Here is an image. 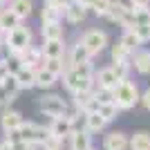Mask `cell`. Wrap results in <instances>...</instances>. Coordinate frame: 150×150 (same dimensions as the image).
Masks as SVG:
<instances>
[{
	"label": "cell",
	"mask_w": 150,
	"mask_h": 150,
	"mask_svg": "<svg viewBox=\"0 0 150 150\" xmlns=\"http://www.w3.org/2000/svg\"><path fill=\"white\" fill-rule=\"evenodd\" d=\"M20 123H23V117H20V112H16V110H7V112L2 114V119H0V125H2V130H5L7 134H13V132L20 128Z\"/></svg>",
	"instance_id": "cell-12"
},
{
	"label": "cell",
	"mask_w": 150,
	"mask_h": 150,
	"mask_svg": "<svg viewBox=\"0 0 150 150\" xmlns=\"http://www.w3.org/2000/svg\"><path fill=\"white\" fill-rule=\"evenodd\" d=\"M74 119H76V117H72V114L54 117V119H52V125H50V134H52V137H56V139L69 134V132L74 130Z\"/></svg>",
	"instance_id": "cell-6"
},
{
	"label": "cell",
	"mask_w": 150,
	"mask_h": 150,
	"mask_svg": "<svg viewBox=\"0 0 150 150\" xmlns=\"http://www.w3.org/2000/svg\"><path fill=\"white\" fill-rule=\"evenodd\" d=\"M63 79H65V88L69 92H79V90H92V79H83L69 67L63 72Z\"/></svg>",
	"instance_id": "cell-7"
},
{
	"label": "cell",
	"mask_w": 150,
	"mask_h": 150,
	"mask_svg": "<svg viewBox=\"0 0 150 150\" xmlns=\"http://www.w3.org/2000/svg\"><path fill=\"white\" fill-rule=\"evenodd\" d=\"M5 34H7V47H9L11 54H18L27 45H31V31L23 25H16L13 29L5 31Z\"/></svg>",
	"instance_id": "cell-3"
},
{
	"label": "cell",
	"mask_w": 150,
	"mask_h": 150,
	"mask_svg": "<svg viewBox=\"0 0 150 150\" xmlns=\"http://www.w3.org/2000/svg\"><path fill=\"white\" fill-rule=\"evenodd\" d=\"M34 67H27V65H20L13 76H16V83H18V90H31L34 88Z\"/></svg>",
	"instance_id": "cell-11"
},
{
	"label": "cell",
	"mask_w": 150,
	"mask_h": 150,
	"mask_svg": "<svg viewBox=\"0 0 150 150\" xmlns=\"http://www.w3.org/2000/svg\"><path fill=\"white\" fill-rule=\"evenodd\" d=\"M7 74H9V69H7V63H5V61H0V81H2Z\"/></svg>",
	"instance_id": "cell-41"
},
{
	"label": "cell",
	"mask_w": 150,
	"mask_h": 150,
	"mask_svg": "<svg viewBox=\"0 0 150 150\" xmlns=\"http://www.w3.org/2000/svg\"><path fill=\"white\" fill-rule=\"evenodd\" d=\"M0 150H13V144H11V139L7 137L5 141H0Z\"/></svg>",
	"instance_id": "cell-40"
},
{
	"label": "cell",
	"mask_w": 150,
	"mask_h": 150,
	"mask_svg": "<svg viewBox=\"0 0 150 150\" xmlns=\"http://www.w3.org/2000/svg\"><path fill=\"white\" fill-rule=\"evenodd\" d=\"M96 112H99L105 121H112V119H117L119 108L114 105V101H108V103H99V110H96Z\"/></svg>",
	"instance_id": "cell-29"
},
{
	"label": "cell",
	"mask_w": 150,
	"mask_h": 150,
	"mask_svg": "<svg viewBox=\"0 0 150 150\" xmlns=\"http://www.w3.org/2000/svg\"><path fill=\"white\" fill-rule=\"evenodd\" d=\"M9 9L18 16V20H23V18H27V16H31L34 2H31V0H11V2H9Z\"/></svg>",
	"instance_id": "cell-17"
},
{
	"label": "cell",
	"mask_w": 150,
	"mask_h": 150,
	"mask_svg": "<svg viewBox=\"0 0 150 150\" xmlns=\"http://www.w3.org/2000/svg\"><path fill=\"white\" fill-rule=\"evenodd\" d=\"M58 76H54L52 72H47V69L40 65V67L34 72V88H40V90H50L54 88V83H56Z\"/></svg>",
	"instance_id": "cell-13"
},
{
	"label": "cell",
	"mask_w": 150,
	"mask_h": 150,
	"mask_svg": "<svg viewBox=\"0 0 150 150\" xmlns=\"http://www.w3.org/2000/svg\"><path fill=\"white\" fill-rule=\"evenodd\" d=\"M16 25H20L18 16H16L11 9H0V27H2V31L13 29Z\"/></svg>",
	"instance_id": "cell-23"
},
{
	"label": "cell",
	"mask_w": 150,
	"mask_h": 150,
	"mask_svg": "<svg viewBox=\"0 0 150 150\" xmlns=\"http://www.w3.org/2000/svg\"><path fill=\"white\" fill-rule=\"evenodd\" d=\"M139 101L144 103V108H146V110H148V112H150V88L146 90L144 94H139Z\"/></svg>",
	"instance_id": "cell-37"
},
{
	"label": "cell",
	"mask_w": 150,
	"mask_h": 150,
	"mask_svg": "<svg viewBox=\"0 0 150 150\" xmlns=\"http://www.w3.org/2000/svg\"><path fill=\"white\" fill-rule=\"evenodd\" d=\"M130 7H150V0H130Z\"/></svg>",
	"instance_id": "cell-39"
},
{
	"label": "cell",
	"mask_w": 150,
	"mask_h": 150,
	"mask_svg": "<svg viewBox=\"0 0 150 150\" xmlns=\"http://www.w3.org/2000/svg\"><path fill=\"white\" fill-rule=\"evenodd\" d=\"M0 85L5 88V92H7V96H9V101H13V99H16V94L20 92V90H18V83H16V76H13V74H7L5 79L0 81Z\"/></svg>",
	"instance_id": "cell-26"
},
{
	"label": "cell",
	"mask_w": 150,
	"mask_h": 150,
	"mask_svg": "<svg viewBox=\"0 0 150 150\" xmlns=\"http://www.w3.org/2000/svg\"><path fill=\"white\" fill-rule=\"evenodd\" d=\"M103 148L105 150H128V137L123 132H110L103 139Z\"/></svg>",
	"instance_id": "cell-14"
},
{
	"label": "cell",
	"mask_w": 150,
	"mask_h": 150,
	"mask_svg": "<svg viewBox=\"0 0 150 150\" xmlns=\"http://www.w3.org/2000/svg\"><path fill=\"white\" fill-rule=\"evenodd\" d=\"M81 43L85 45V50L94 56V54H101V52L105 50V45H108V34H105L103 29H88L85 34H83Z\"/></svg>",
	"instance_id": "cell-4"
},
{
	"label": "cell",
	"mask_w": 150,
	"mask_h": 150,
	"mask_svg": "<svg viewBox=\"0 0 150 150\" xmlns=\"http://www.w3.org/2000/svg\"><path fill=\"white\" fill-rule=\"evenodd\" d=\"M112 101L119 110H130L139 103V90L128 79H123L112 88Z\"/></svg>",
	"instance_id": "cell-1"
},
{
	"label": "cell",
	"mask_w": 150,
	"mask_h": 150,
	"mask_svg": "<svg viewBox=\"0 0 150 150\" xmlns=\"http://www.w3.org/2000/svg\"><path fill=\"white\" fill-rule=\"evenodd\" d=\"M128 56H130V52L125 50L121 43H114L112 45V61L119 63V61H128Z\"/></svg>",
	"instance_id": "cell-34"
},
{
	"label": "cell",
	"mask_w": 150,
	"mask_h": 150,
	"mask_svg": "<svg viewBox=\"0 0 150 150\" xmlns=\"http://www.w3.org/2000/svg\"><path fill=\"white\" fill-rule=\"evenodd\" d=\"M45 58H65V43L63 38H54V40H45V45L40 47Z\"/></svg>",
	"instance_id": "cell-10"
},
{
	"label": "cell",
	"mask_w": 150,
	"mask_h": 150,
	"mask_svg": "<svg viewBox=\"0 0 150 150\" xmlns=\"http://www.w3.org/2000/svg\"><path fill=\"white\" fill-rule=\"evenodd\" d=\"M18 58H20V63H23V65H27V67H34V69H36L38 65L45 61V56H43V52H40V47H34V45H27L23 52H18Z\"/></svg>",
	"instance_id": "cell-9"
},
{
	"label": "cell",
	"mask_w": 150,
	"mask_h": 150,
	"mask_svg": "<svg viewBox=\"0 0 150 150\" xmlns=\"http://www.w3.org/2000/svg\"><path fill=\"white\" fill-rule=\"evenodd\" d=\"M76 2H81V5L88 7V9H90V5H92V0H76Z\"/></svg>",
	"instance_id": "cell-43"
},
{
	"label": "cell",
	"mask_w": 150,
	"mask_h": 150,
	"mask_svg": "<svg viewBox=\"0 0 150 150\" xmlns=\"http://www.w3.org/2000/svg\"><path fill=\"white\" fill-rule=\"evenodd\" d=\"M96 83H99V88H101V90H112L114 85L119 83V79H117V74L112 72V67H103V69H99Z\"/></svg>",
	"instance_id": "cell-16"
},
{
	"label": "cell",
	"mask_w": 150,
	"mask_h": 150,
	"mask_svg": "<svg viewBox=\"0 0 150 150\" xmlns=\"http://www.w3.org/2000/svg\"><path fill=\"white\" fill-rule=\"evenodd\" d=\"M90 58H92V54H90V52L85 50V45L79 40V43L74 45V50H72V56H69V67H72V65H76V63L90 61Z\"/></svg>",
	"instance_id": "cell-24"
},
{
	"label": "cell",
	"mask_w": 150,
	"mask_h": 150,
	"mask_svg": "<svg viewBox=\"0 0 150 150\" xmlns=\"http://www.w3.org/2000/svg\"><path fill=\"white\" fill-rule=\"evenodd\" d=\"M40 110H43L47 117H61V114H67V103L63 96L58 94H43L40 96Z\"/></svg>",
	"instance_id": "cell-5"
},
{
	"label": "cell",
	"mask_w": 150,
	"mask_h": 150,
	"mask_svg": "<svg viewBox=\"0 0 150 150\" xmlns=\"http://www.w3.org/2000/svg\"><path fill=\"white\" fill-rule=\"evenodd\" d=\"M92 148V137L88 130H72V150H88Z\"/></svg>",
	"instance_id": "cell-15"
},
{
	"label": "cell",
	"mask_w": 150,
	"mask_h": 150,
	"mask_svg": "<svg viewBox=\"0 0 150 150\" xmlns=\"http://www.w3.org/2000/svg\"><path fill=\"white\" fill-rule=\"evenodd\" d=\"M134 69L139 74H150V52H134Z\"/></svg>",
	"instance_id": "cell-22"
},
{
	"label": "cell",
	"mask_w": 150,
	"mask_h": 150,
	"mask_svg": "<svg viewBox=\"0 0 150 150\" xmlns=\"http://www.w3.org/2000/svg\"><path fill=\"white\" fill-rule=\"evenodd\" d=\"M0 34H5V31H2V27H0Z\"/></svg>",
	"instance_id": "cell-45"
},
{
	"label": "cell",
	"mask_w": 150,
	"mask_h": 150,
	"mask_svg": "<svg viewBox=\"0 0 150 150\" xmlns=\"http://www.w3.org/2000/svg\"><path fill=\"white\" fill-rule=\"evenodd\" d=\"M63 16L67 18V23L79 25V23H83L85 16H88V7H83L81 2H76V0H69L67 5H65V9H63Z\"/></svg>",
	"instance_id": "cell-8"
},
{
	"label": "cell",
	"mask_w": 150,
	"mask_h": 150,
	"mask_svg": "<svg viewBox=\"0 0 150 150\" xmlns=\"http://www.w3.org/2000/svg\"><path fill=\"white\" fill-rule=\"evenodd\" d=\"M108 7H110V0H92L90 9H92V11L96 13V16L105 18V16H108Z\"/></svg>",
	"instance_id": "cell-32"
},
{
	"label": "cell",
	"mask_w": 150,
	"mask_h": 150,
	"mask_svg": "<svg viewBox=\"0 0 150 150\" xmlns=\"http://www.w3.org/2000/svg\"><path fill=\"white\" fill-rule=\"evenodd\" d=\"M105 18L119 23V25L125 27V29H132V27H134L132 7L123 5V2H119V0H110V7H108V16H105Z\"/></svg>",
	"instance_id": "cell-2"
},
{
	"label": "cell",
	"mask_w": 150,
	"mask_h": 150,
	"mask_svg": "<svg viewBox=\"0 0 150 150\" xmlns=\"http://www.w3.org/2000/svg\"><path fill=\"white\" fill-rule=\"evenodd\" d=\"M132 31H134V36L139 38V43H148L150 40V25H134Z\"/></svg>",
	"instance_id": "cell-35"
},
{
	"label": "cell",
	"mask_w": 150,
	"mask_h": 150,
	"mask_svg": "<svg viewBox=\"0 0 150 150\" xmlns=\"http://www.w3.org/2000/svg\"><path fill=\"white\" fill-rule=\"evenodd\" d=\"M132 18H134V25H150V9L148 7H132Z\"/></svg>",
	"instance_id": "cell-30"
},
{
	"label": "cell",
	"mask_w": 150,
	"mask_h": 150,
	"mask_svg": "<svg viewBox=\"0 0 150 150\" xmlns=\"http://www.w3.org/2000/svg\"><path fill=\"white\" fill-rule=\"evenodd\" d=\"M5 2H9V0H0V9H2V5H5Z\"/></svg>",
	"instance_id": "cell-44"
},
{
	"label": "cell",
	"mask_w": 150,
	"mask_h": 150,
	"mask_svg": "<svg viewBox=\"0 0 150 150\" xmlns=\"http://www.w3.org/2000/svg\"><path fill=\"white\" fill-rule=\"evenodd\" d=\"M7 103H11V101H9V96H7L5 88L0 85V108H2V105H7Z\"/></svg>",
	"instance_id": "cell-38"
},
{
	"label": "cell",
	"mask_w": 150,
	"mask_h": 150,
	"mask_svg": "<svg viewBox=\"0 0 150 150\" xmlns=\"http://www.w3.org/2000/svg\"><path fill=\"white\" fill-rule=\"evenodd\" d=\"M128 69H130L128 61H119V63H114V65H112V72L117 74V79H119V81L128 79Z\"/></svg>",
	"instance_id": "cell-36"
},
{
	"label": "cell",
	"mask_w": 150,
	"mask_h": 150,
	"mask_svg": "<svg viewBox=\"0 0 150 150\" xmlns=\"http://www.w3.org/2000/svg\"><path fill=\"white\" fill-rule=\"evenodd\" d=\"M45 2H50V5H58V7H65L69 0H45Z\"/></svg>",
	"instance_id": "cell-42"
},
{
	"label": "cell",
	"mask_w": 150,
	"mask_h": 150,
	"mask_svg": "<svg viewBox=\"0 0 150 150\" xmlns=\"http://www.w3.org/2000/svg\"><path fill=\"white\" fill-rule=\"evenodd\" d=\"M43 67L47 69V72H52L54 76H63V72H65V63H63V58H45Z\"/></svg>",
	"instance_id": "cell-28"
},
{
	"label": "cell",
	"mask_w": 150,
	"mask_h": 150,
	"mask_svg": "<svg viewBox=\"0 0 150 150\" xmlns=\"http://www.w3.org/2000/svg\"><path fill=\"white\" fill-rule=\"evenodd\" d=\"M72 69H74L79 76H83V79H92V63L90 61L76 63V65H72Z\"/></svg>",
	"instance_id": "cell-33"
},
{
	"label": "cell",
	"mask_w": 150,
	"mask_h": 150,
	"mask_svg": "<svg viewBox=\"0 0 150 150\" xmlns=\"http://www.w3.org/2000/svg\"><path fill=\"white\" fill-rule=\"evenodd\" d=\"M88 150H94V148H88Z\"/></svg>",
	"instance_id": "cell-46"
},
{
	"label": "cell",
	"mask_w": 150,
	"mask_h": 150,
	"mask_svg": "<svg viewBox=\"0 0 150 150\" xmlns=\"http://www.w3.org/2000/svg\"><path fill=\"white\" fill-rule=\"evenodd\" d=\"M105 123L108 121L99 112H85V130L88 132H101L105 128Z\"/></svg>",
	"instance_id": "cell-18"
},
{
	"label": "cell",
	"mask_w": 150,
	"mask_h": 150,
	"mask_svg": "<svg viewBox=\"0 0 150 150\" xmlns=\"http://www.w3.org/2000/svg\"><path fill=\"white\" fill-rule=\"evenodd\" d=\"M74 94V105L79 112H85L88 103L94 99V90H79V92H72Z\"/></svg>",
	"instance_id": "cell-21"
},
{
	"label": "cell",
	"mask_w": 150,
	"mask_h": 150,
	"mask_svg": "<svg viewBox=\"0 0 150 150\" xmlns=\"http://www.w3.org/2000/svg\"><path fill=\"white\" fill-rule=\"evenodd\" d=\"M43 38L45 40H54V38H63V25L61 20H54V23H43Z\"/></svg>",
	"instance_id": "cell-20"
},
{
	"label": "cell",
	"mask_w": 150,
	"mask_h": 150,
	"mask_svg": "<svg viewBox=\"0 0 150 150\" xmlns=\"http://www.w3.org/2000/svg\"><path fill=\"white\" fill-rule=\"evenodd\" d=\"M63 9H65V7H58V5H50V2H45V7H43V23H54V20H61V18H63Z\"/></svg>",
	"instance_id": "cell-25"
},
{
	"label": "cell",
	"mask_w": 150,
	"mask_h": 150,
	"mask_svg": "<svg viewBox=\"0 0 150 150\" xmlns=\"http://www.w3.org/2000/svg\"><path fill=\"white\" fill-rule=\"evenodd\" d=\"M119 43L123 45V47L130 52V54H132L134 50H139V45H141V43H139V38L134 36V31H132V29H125V31H123V36H121Z\"/></svg>",
	"instance_id": "cell-27"
},
{
	"label": "cell",
	"mask_w": 150,
	"mask_h": 150,
	"mask_svg": "<svg viewBox=\"0 0 150 150\" xmlns=\"http://www.w3.org/2000/svg\"><path fill=\"white\" fill-rule=\"evenodd\" d=\"M130 150H150V132H134L128 141Z\"/></svg>",
	"instance_id": "cell-19"
},
{
	"label": "cell",
	"mask_w": 150,
	"mask_h": 150,
	"mask_svg": "<svg viewBox=\"0 0 150 150\" xmlns=\"http://www.w3.org/2000/svg\"><path fill=\"white\" fill-rule=\"evenodd\" d=\"M50 137V128H40V125H34V134H31V144L43 146Z\"/></svg>",
	"instance_id": "cell-31"
}]
</instances>
